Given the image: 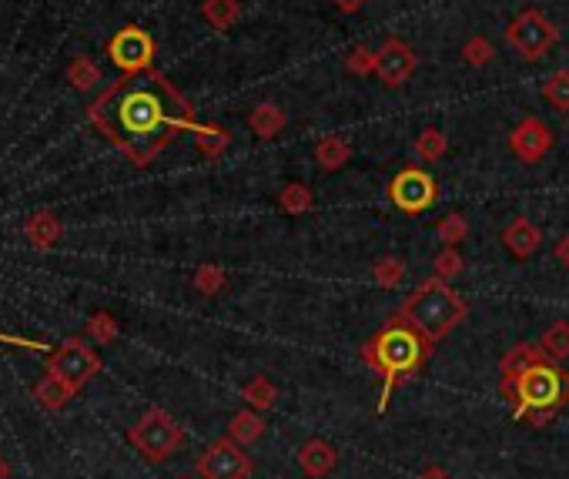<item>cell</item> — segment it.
Here are the masks:
<instances>
[{
  "label": "cell",
  "instance_id": "obj_1",
  "mask_svg": "<svg viewBox=\"0 0 569 479\" xmlns=\"http://www.w3.org/2000/svg\"><path fill=\"white\" fill-rule=\"evenodd\" d=\"M88 121L138 168L198 124L185 94L154 67L114 81L88 108Z\"/></svg>",
  "mask_w": 569,
  "mask_h": 479
},
{
  "label": "cell",
  "instance_id": "obj_2",
  "mask_svg": "<svg viewBox=\"0 0 569 479\" xmlns=\"http://www.w3.org/2000/svg\"><path fill=\"white\" fill-rule=\"evenodd\" d=\"M359 356L365 366L382 376V392H379V416H382L392 402V392L405 386V382L429 362L432 342L419 329H412L402 315H392V319L365 342Z\"/></svg>",
  "mask_w": 569,
  "mask_h": 479
},
{
  "label": "cell",
  "instance_id": "obj_3",
  "mask_svg": "<svg viewBox=\"0 0 569 479\" xmlns=\"http://www.w3.org/2000/svg\"><path fill=\"white\" fill-rule=\"evenodd\" d=\"M499 392L513 406L516 423L543 429L569 406V372L559 369V362L543 359L536 366L523 369L519 376L499 382Z\"/></svg>",
  "mask_w": 569,
  "mask_h": 479
},
{
  "label": "cell",
  "instance_id": "obj_4",
  "mask_svg": "<svg viewBox=\"0 0 569 479\" xmlns=\"http://www.w3.org/2000/svg\"><path fill=\"white\" fill-rule=\"evenodd\" d=\"M395 315H402L412 329H419L436 346V342H442L452 329H459L469 319V302L449 282L429 275V279H422L416 289L405 295Z\"/></svg>",
  "mask_w": 569,
  "mask_h": 479
},
{
  "label": "cell",
  "instance_id": "obj_5",
  "mask_svg": "<svg viewBox=\"0 0 569 479\" xmlns=\"http://www.w3.org/2000/svg\"><path fill=\"white\" fill-rule=\"evenodd\" d=\"M128 439L148 463H165V459L175 456L181 443H185V429H181L178 419L165 413V409H148V413L128 429Z\"/></svg>",
  "mask_w": 569,
  "mask_h": 479
},
{
  "label": "cell",
  "instance_id": "obj_6",
  "mask_svg": "<svg viewBox=\"0 0 569 479\" xmlns=\"http://www.w3.org/2000/svg\"><path fill=\"white\" fill-rule=\"evenodd\" d=\"M556 41H559V27L549 21L543 11H536V7H526V11L506 27V44L513 47L523 61L546 57Z\"/></svg>",
  "mask_w": 569,
  "mask_h": 479
},
{
  "label": "cell",
  "instance_id": "obj_7",
  "mask_svg": "<svg viewBox=\"0 0 569 479\" xmlns=\"http://www.w3.org/2000/svg\"><path fill=\"white\" fill-rule=\"evenodd\" d=\"M436 198H439L436 178H432L429 171L419 168V165L402 168L399 175L389 181V201H392L395 208H399V212H405V215L429 212V208L436 205Z\"/></svg>",
  "mask_w": 569,
  "mask_h": 479
},
{
  "label": "cell",
  "instance_id": "obj_8",
  "mask_svg": "<svg viewBox=\"0 0 569 479\" xmlns=\"http://www.w3.org/2000/svg\"><path fill=\"white\" fill-rule=\"evenodd\" d=\"M47 372L71 382L74 389H84L101 372V356L84 339H64L47 359Z\"/></svg>",
  "mask_w": 569,
  "mask_h": 479
},
{
  "label": "cell",
  "instance_id": "obj_9",
  "mask_svg": "<svg viewBox=\"0 0 569 479\" xmlns=\"http://www.w3.org/2000/svg\"><path fill=\"white\" fill-rule=\"evenodd\" d=\"M255 473L252 456L245 453V446H238L235 439H215L205 453L198 456V476L201 479H248Z\"/></svg>",
  "mask_w": 569,
  "mask_h": 479
},
{
  "label": "cell",
  "instance_id": "obj_10",
  "mask_svg": "<svg viewBox=\"0 0 569 479\" xmlns=\"http://www.w3.org/2000/svg\"><path fill=\"white\" fill-rule=\"evenodd\" d=\"M108 57L121 74H141L151 71L154 64V37L144 27H121L108 41Z\"/></svg>",
  "mask_w": 569,
  "mask_h": 479
},
{
  "label": "cell",
  "instance_id": "obj_11",
  "mask_svg": "<svg viewBox=\"0 0 569 479\" xmlns=\"http://www.w3.org/2000/svg\"><path fill=\"white\" fill-rule=\"evenodd\" d=\"M419 67V54L412 51V44H405L402 37H389L379 51H375V78H379L385 88H402L405 81H412Z\"/></svg>",
  "mask_w": 569,
  "mask_h": 479
},
{
  "label": "cell",
  "instance_id": "obj_12",
  "mask_svg": "<svg viewBox=\"0 0 569 479\" xmlns=\"http://www.w3.org/2000/svg\"><path fill=\"white\" fill-rule=\"evenodd\" d=\"M553 141H556V134L546 121L523 118L513 128V134H509V151H513L523 165H539V161L553 151Z\"/></svg>",
  "mask_w": 569,
  "mask_h": 479
},
{
  "label": "cell",
  "instance_id": "obj_13",
  "mask_svg": "<svg viewBox=\"0 0 569 479\" xmlns=\"http://www.w3.org/2000/svg\"><path fill=\"white\" fill-rule=\"evenodd\" d=\"M295 463L308 479H325V476H332L335 469H339V449H335L329 439L312 436L295 453Z\"/></svg>",
  "mask_w": 569,
  "mask_h": 479
},
{
  "label": "cell",
  "instance_id": "obj_14",
  "mask_svg": "<svg viewBox=\"0 0 569 479\" xmlns=\"http://www.w3.org/2000/svg\"><path fill=\"white\" fill-rule=\"evenodd\" d=\"M539 245H543V232H539V225L533 222V218L519 215L503 228V248L513 258H519V262L533 258L539 252Z\"/></svg>",
  "mask_w": 569,
  "mask_h": 479
},
{
  "label": "cell",
  "instance_id": "obj_15",
  "mask_svg": "<svg viewBox=\"0 0 569 479\" xmlns=\"http://www.w3.org/2000/svg\"><path fill=\"white\" fill-rule=\"evenodd\" d=\"M265 429H268V423H265V416L258 413V409H241V413H235L228 419V439H235L238 446H252V443H258V439L265 436Z\"/></svg>",
  "mask_w": 569,
  "mask_h": 479
},
{
  "label": "cell",
  "instance_id": "obj_16",
  "mask_svg": "<svg viewBox=\"0 0 569 479\" xmlns=\"http://www.w3.org/2000/svg\"><path fill=\"white\" fill-rule=\"evenodd\" d=\"M285 124H288L285 108H278V104H272V101L255 104L252 114H248V128H252L262 141L275 138V134H282V131H285Z\"/></svg>",
  "mask_w": 569,
  "mask_h": 479
},
{
  "label": "cell",
  "instance_id": "obj_17",
  "mask_svg": "<svg viewBox=\"0 0 569 479\" xmlns=\"http://www.w3.org/2000/svg\"><path fill=\"white\" fill-rule=\"evenodd\" d=\"M543 359H549V356L539 346H533V342H519V346H513L503 359H499V382L519 376L523 369L536 366V362H543Z\"/></svg>",
  "mask_w": 569,
  "mask_h": 479
},
{
  "label": "cell",
  "instance_id": "obj_18",
  "mask_svg": "<svg viewBox=\"0 0 569 479\" xmlns=\"http://www.w3.org/2000/svg\"><path fill=\"white\" fill-rule=\"evenodd\" d=\"M315 161L322 171H342L352 161V145L342 138V134H325L315 145Z\"/></svg>",
  "mask_w": 569,
  "mask_h": 479
},
{
  "label": "cell",
  "instance_id": "obj_19",
  "mask_svg": "<svg viewBox=\"0 0 569 479\" xmlns=\"http://www.w3.org/2000/svg\"><path fill=\"white\" fill-rule=\"evenodd\" d=\"M24 238L34 248H54L57 238H61V222H57L54 212H34L24 222Z\"/></svg>",
  "mask_w": 569,
  "mask_h": 479
},
{
  "label": "cell",
  "instance_id": "obj_20",
  "mask_svg": "<svg viewBox=\"0 0 569 479\" xmlns=\"http://www.w3.org/2000/svg\"><path fill=\"white\" fill-rule=\"evenodd\" d=\"M74 386L71 382H64L61 376H51V372H47V376L37 382V389H34V396H37V402H41L44 409H64L67 402L74 399Z\"/></svg>",
  "mask_w": 569,
  "mask_h": 479
},
{
  "label": "cell",
  "instance_id": "obj_21",
  "mask_svg": "<svg viewBox=\"0 0 569 479\" xmlns=\"http://www.w3.org/2000/svg\"><path fill=\"white\" fill-rule=\"evenodd\" d=\"M278 208H282L285 215H308L315 208V195H312V188L302 185V181H288V185L278 191Z\"/></svg>",
  "mask_w": 569,
  "mask_h": 479
},
{
  "label": "cell",
  "instance_id": "obj_22",
  "mask_svg": "<svg viewBox=\"0 0 569 479\" xmlns=\"http://www.w3.org/2000/svg\"><path fill=\"white\" fill-rule=\"evenodd\" d=\"M241 399L252 409H258V413H268V409L278 406V386L268 376H255L252 382L241 386Z\"/></svg>",
  "mask_w": 569,
  "mask_h": 479
},
{
  "label": "cell",
  "instance_id": "obj_23",
  "mask_svg": "<svg viewBox=\"0 0 569 479\" xmlns=\"http://www.w3.org/2000/svg\"><path fill=\"white\" fill-rule=\"evenodd\" d=\"M191 134H195V145L205 158H218L225 155L228 145H231V131L218 128V124H195L191 128Z\"/></svg>",
  "mask_w": 569,
  "mask_h": 479
},
{
  "label": "cell",
  "instance_id": "obj_24",
  "mask_svg": "<svg viewBox=\"0 0 569 479\" xmlns=\"http://www.w3.org/2000/svg\"><path fill=\"white\" fill-rule=\"evenodd\" d=\"M449 151V138L442 134L439 128H426L416 134V145H412V155H416L419 161H426V165H432V161H442Z\"/></svg>",
  "mask_w": 569,
  "mask_h": 479
},
{
  "label": "cell",
  "instance_id": "obj_25",
  "mask_svg": "<svg viewBox=\"0 0 569 479\" xmlns=\"http://www.w3.org/2000/svg\"><path fill=\"white\" fill-rule=\"evenodd\" d=\"M201 17H205L215 31H228L241 17V4L238 0H201Z\"/></svg>",
  "mask_w": 569,
  "mask_h": 479
},
{
  "label": "cell",
  "instance_id": "obj_26",
  "mask_svg": "<svg viewBox=\"0 0 569 479\" xmlns=\"http://www.w3.org/2000/svg\"><path fill=\"white\" fill-rule=\"evenodd\" d=\"M539 349L546 352L553 362H566L569 359V322H553L539 339Z\"/></svg>",
  "mask_w": 569,
  "mask_h": 479
},
{
  "label": "cell",
  "instance_id": "obj_27",
  "mask_svg": "<svg viewBox=\"0 0 569 479\" xmlns=\"http://www.w3.org/2000/svg\"><path fill=\"white\" fill-rule=\"evenodd\" d=\"M67 81L74 84L77 91H91V88H98V81H101V67L98 61H91V57H74L71 67H67Z\"/></svg>",
  "mask_w": 569,
  "mask_h": 479
},
{
  "label": "cell",
  "instance_id": "obj_28",
  "mask_svg": "<svg viewBox=\"0 0 569 479\" xmlns=\"http://www.w3.org/2000/svg\"><path fill=\"white\" fill-rule=\"evenodd\" d=\"M191 285H195V292L198 295H205V299H215V295L225 289L228 285V275H225V268L221 265H198V272H195V279H191Z\"/></svg>",
  "mask_w": 569,
  "mask_h": 479
},
{
  "label": "cell",
  "instance_id": "obj_29",
  "mask_svg": "<svg viewBox=\"0 0 569 479\" xmlns=\"http://www.w3.org/2000/svg\"><path fill=\"white\" fill-rule=\"evenodd\" d=\"M372 279L379 282V289H399L402 279H405V265H402V258H395V255L375 258V265H372Z\"/></svg>",
  "mask_w": 569,
  "mask_h": 479
},
{
  "label": "cell",
  "instance_id": "obj_30",
  "mask_svg": "<svg viewBox=\"0 0 569 479\" xmlns=\"http://www.w3.org/2000/svg\"><path fill=\"white\" fill-rule=\"evenodd\" d=\"M436 235H439V242H442V245L459 248V245L469 238V222H466V215H459V212L442 215L439 222H436Z\"/></svg>",
  "mask_w": 569,
  "mask_h": 479
},
{
  "label": "cell",
  "instance_id": "obj_31",
  "mask_svg": "<svg viewBox=\"0 0 569 479\" xmlns=\"http://www.w3.org/2000/svg\"><path fill=\"white\" fill-rule=\"evenodd\" d=\"M462 268H466V262H462V255H459V248H452V245H442V252L432 258V275L442 282H449V279H456V275H462Z\"/></svg>",
  "mask_w": 569,
  "mask_h": 479
},
{
  "label": "cell",
  "instance_id": "obj_32",
  "mask_svg": "<svg viewBox=\"0 0 569 479\" xmlns=\"http://www.w3.org/2000/svg\"><path fill=\"white\" fill-rule=\"evenodd\" d=\"M543 98L553 104L556 111H569V71H553L543 84Z\"/></svg>",
  "mask_w": 569,
  "mask_h": 479
},
{
  "label": "cell",
  "instance_id": "obj_33",
  "mask_svg": "<svg viewBox=\"0 0 569 479\" xmlns=\"http://www.w3.org/2000/svg\"><path fill=\"white\" fill-rule=\"evenodd\" d=\"M88 339L98 342V346H111L118 339V319L111 312H94L88 319Z\"/></svg>",
  "mask_w": 569,
  "mask_h": 479
},
{
  "label": "cell",
  "instance_id": "obj_34",
  "mask_svg": "<svg viewBox=\"0 0 569 479\" xmlns=\"http://www.w3.org/2000/svg\"><path fill=\"white\" fill-rule=\"evenodd\" d=\"M493 44L486 41V37L482 34H476V37H469L466 44H462V61H466L469 67H486L489 61H493Z\"/></svg>",
  "mask_w": 569,
  "mask_h": 479
},
{
  "label": "cell",
  "instance_id": "obj_35",
  "mask_svg": "<svg viewBox=\"0 0 569 479\" xmlns=\"http://www.w3.org/2000/svg\"><path fill=\"white\" fill-rule=\"evenodd\" d=\"M345 71L359 74V78H369V74H375V51H369V47H352V51L345 54Z\"/></svg>",
  "mask_w": 569,
  "mask_h": 479
},
{
  "label": "cell",
  "instance_id": "obj_36",
  "mask_svg": "<svg viewBox=\"0 0 569 479\" xmlns=\"http://www.w3.org/2000/svg\"><path fill=\"white\" fill-rule=\"evenodd\" d=\"M553 258H556V262L563 265V268H569V232L556 238V245H553Z\"/></svg>",
  "mask_w": 569,
  "mask_h": 479
},
{
  "label": "cell",
  "instance_id": "obj_37",
  "mask_svg": "<svg viewBox=\"0 0 569 479\" xmlns=\"http://www.w3.org/2000/svg\"><path fill=\"white\" fill-rule=\"evenodd\" d=\"M416 479H452V476H449V469H446V466L429 463V466H422V473H419Z\"/></svg>",
  "mask_w": 569,
  "mask_h": 479
},
{
  "label": "cell",
  "instance_id": "obj_38",
  "mask_svg": "<svg viewBox=\"0 0 569 479\" xmlns=\"http://www.w3.org/2000/svg\"><path fill=\"white\" fill-rule=\"evenodd\" d=\"M335 7H339L342 14H359L365 4H369V0H332Z\"/></svg>",
  "mask_w": 569,
  "mask_h": 479
},
{
  "label": "cell",
  "instance_id": "obj_39",
  "mask_svg": "<svg viewBox=\"0 0 569 479\" xmlns=\"http://www.w3.org/2000/svg\"><path fill=\"white\" fill-rule=\"evenodd\" d=\"M7 476H11V466H7L4 456H0V479H7Z\"/></svg>",
  "mask_w": 569,
  "mask_h": 479
},
{
  "label": "cell",
  "instance_id": "obj_40",
  "mask_svg": "<svg viewBox=\"0 0 569 479\" xmlns=\"http://www.w3.org/2000/svg\"><path fill=\"white\" fill-rule=\"evenodd\" d=\"M178 479H191V476H178Z\"/></svg>",
  "mask_w": 569,
  "mask_h": 479
}]
</instances>
